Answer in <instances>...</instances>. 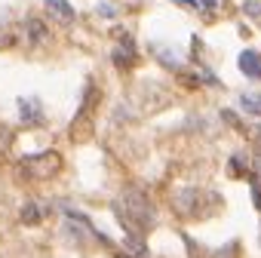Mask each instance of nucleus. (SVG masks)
<instances>
[{
    "label": "nucleus",
    "instance_id": "12",
    "mask_svg": "<svg viewBox=\"0 0 261 258\" xmlns=\"http://www.w3.org/2000/svg\"><path fill=\"white\" fill-rule=\"evenodd\" d=\"M255 172L261 175V154H258V160H255Z\"/></svg>",
    "mask_w": 261,
    "mask_h": 258
},
{
    "label": "nucleus",
    "instance_id": "4",
    "mask_svg": "<svg viewBox=\"0 0 261 258\" xmlns=\"http://www.w3.org/2000/svg\"><path fill=\"white\" fill-rule=\"evenodd\" d=\"M240 68H243L246 77H261V59H258V53L246 49V53L240 56Z\"/></svg>",
    "mask_w": 261,
    "mask_h": 258
},
{
    "label": "nucleus",
    "instance_id": "6",
    "mask_svg": "<svg viewBox=\"0 0 261 258\" xmlns=\"http://www.w3.org/2000/svg\"><path fill=\"white\" fill-rule=\"evenodd\" d=\"M46 7L59 22H74V7H68L65 0H46Z\"/></svg>",
    "mask_w": 261,
    "mask_h": 258
},
{
    "label": "nucleus",
    "instance_id": "3",
    "mask_svg": "<svg viewBox=\"0 0 261 258\" xmlns=\"http://www.w3.org/2000/svg\"><path fill=\"white\" fill-rule=\"evenodd\" d=\"M19 108H22V117H25V123L37 126V123L43 120V108H40V101H37V98H22V101H19Z\"/></svg>",
    "mask_w": 261,
    "mask_h": 258
},
{
    "label": "nucleus",
    "instance_id": "5",
    "mask_svg": "<svg viewBox=\"0 0 261 258\" xmlns=\"http://www.w3.org/2000/svg\"><path fill=\"white\" fill-rule=\"evenodd\" d=\"M25 31H28V40H31V43H43L46 37H49L46 25H43L40 19H28V22H25Z\"/></svg>",
    "mask_w": 261,
    "mask_h": 258
},
{
    "label": "nucleus",
    "instance_id": "7",
    "mask_svg": "<svg viewBox=\"0 0 261 258\" xmlns=\"http://www.w3.org/2000/svg\"><path fill=\"white\" fill-rule=\"evenodd\" d=\"M22 218L28 221V225H37V221H40V212H37V206H31V203H28V206L22 209Z\"/></svg>",
    "mask_w": 261,
    "mask_h": 258
},
{
    "label": "nucleus",
    "instance_id": "8",
    "mask_svg": "<svg viewBox=\"0 0 261 258\" xmlns=\"http://www.w3.org/2000/svg\"><path fill=\"white\" fill-rule=\"evenodd\" d=\"M243 10H246L249 16H261V4H258V0H246Z\"/></svg>",
    "mask_w": 261,
    "mask_h": 258
},
{
    "label": "nucleus",
    "instance_id": "13",
    "mask_svg": "<svg viewBox=\"0 0 261 258\" xmlns=\"http://www.w3.org/2000/svg\"><path fill=\"white\" fill-rule=\"evenodd\" d=\"M203 7H209V10H212V7H215V0H203Z\"/></svg>",
    "mask_w": 261,
    "mask_h": 258
},
{
    "label": "nucleus",
    "instance_id": "9",
    "mask_svg": "<svg viewBox=\"0 0 261 258\" xmlns=\"http://www.w3.org/2000/svg\"><path fill=\"white\" fill-rule=\"evenodd\" d=\"M243 108L249 111V114H261V105H255V101H252L249 95H243Z\"/></svg>",
    "mask_w": 261,
    "mask_h": 258
},
{
    "label": "nucleus",
    "instance_id": "2",
    "mask_svg": "<svg viewBox=\"0 0 261 258\" xmlns=\"http://www.w3.org/2000/svg\"><path fill=\"white\" fill-rule=\"evenodd\" d=\"M59 166H62V157H59V154H49V151L22 160V172H28L31 178H46V175H53Z\"/></svg>",
    "mask_w": 261,
    "mask_h": 258
},
{
    "label": "nucleus",
    "instance_id": "1",
    "mask_svg": "<svg viewBox=\"0 0 261 258\" xmlns=\"http://www.w3.org/2000/svg\"><path fill=\"white\" fill-rule=\"evenodd\" d=\"M114 212H117V218H120V225H123L132 237H138L141 231H147V228L154 225L151 200H147L144 191H138V188H126V191L120 194Z\"/></svg>",
    "mask_w": 261,
    "mask_h": 258
},
{
    "label": "nucleus",
    "instance_id": "11",
    "mask_svg": "<svg viewBox=\"0 0 261 258\" xmlns=\"http://www.w3.org/2000/svg\"><path fill=\"white\" fill-rule=\"evenodd\" d=\"M178 7H197V0H175Z\"/></svg>",
    "mask_w": 261,
    "mask_h": 258
},
{
    "label": "nucleus",
    "instance_id": "10",
    "mask_svg": "<svg viewBox=\"0 0 261 258\" xmlns=\"http://www.w3.org/2000/svg\"><path fill=\"white\" fill-rule=\"evenodd\" d=\"M215 258H237V243H231V246H225V255H215Z\"/></svg>",
    "mask_w": 261,
    "mask_h": 258
}]
</instances>
